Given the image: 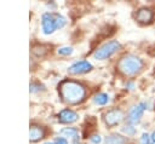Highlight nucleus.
<instances>
[{
    "instance_id": "nucleus-7",
    "label": "nucleus",
    "mask_w": 155,
    "mask_h": 144,
    "mask_svg": "<svg viewBox=\"0 0 155 144\" xmlns=\"http://www.w3.org/2000/svg\"><path fill=\"white\" fill-rule=\"evenodd\" d=\"M91 69H92L91 63H88L87 61H80V62L74 63V64L68 69V71H69L70 74H82V73L90 71Z\"/></svg>"
},
{
    "instance_id": "nucleus-17",
    "label": "nucleus",
    "mask_w": 155,
    "mask_h": 144,
    "mask_svg": "<svg viewBox=\"0 0 155 144\" xmlns=\"http://www.w3.org/2000/svg\"><path fill=\"white\" fill-rule=\"evenodd\" d=\"M54 144H68V143H67V140L64 138H57L54 140Z\"/></svg>"
},
{
    "instance_id": "nucleus-11",
    "label": "nucleus",
    "mask_w": 155,
    "mask_h": 144,
    "mask_svg": "<svg viewBox=\"0 0 155 144\" xmlns=\"http://www.w3.org/2000/svg\"><path fill=\"white\" fill-rule=\"evenodd\" d=\"M127 139L120 134H110L105 138L104 144H126Z\"/></svg>"
},
{
    "instance_id": "nucleus-19",
    "label": "nucleus",
    "mask_w": 155,
    "mask_h": 144,
    "mask_svg": "<svg viewBox=\"0 0 155 144\" xmlns=\"http://www.w3.org/2000/svg\"><path fill=\"white\" fill-rule=\"evenodd\" d=\"M148 139H149V136L144 133L143 137H142V143H143V144H148Z\"/></svg>"
},
{
    "instance_id": "nucleus-9",
    "label": "nucleus",
    "mask_w": 155,
    "mask_h": 144,
    "mask_svg": "<svg viewBox=\"0 0 155 144\" xmlns=\"http://www.w3.org/2000/svg\"><path fill=\"white\" fill-rule=\"evenodd\" d=\"M45 134V131L41 126H38V125H33L30 126V129H29V139L30 142H36L39 139H41Z\"/></svg>"
},
{
    "instance_id": "nucleus-6",
    "label": "nucleus",
    "mask_w": 155,
    "mask_h": 144,
    "mask_svg": "<svg viewBox=\"0 0 155 144\" xmlns=\"http://www.w3.org/2000/svg\"><path fill=\"white\" fill-rule=\"evenodd\" d=\"M147 108V104L145 103H139L137 104L136 106H133L128 114V121L131 123H138L143 116V113Z\"/></svg>"
},
{
    "instance_id": "nucleus-10",
    "label": "nucleus",
    "mask_w": 155,
    "mask_h": 144,
    "mask_svg": "<svg viewBox=\"0 0 155 144\" xmlns=\"http://www.w3.org/2000/svg\"><path fill=\"white\" fill-rule=\"evenodd\" d=\"M136 19L140 23H149L153 19V12L149 8H140L136 15Z\"/></svg>"
},
{
    "instance_id": "nucleus-1",
    "label": "nucleus",
    "mask_w": 155,
    "mask_h": 144,
    "mask_svg": "<svg viewBox=\"0 0 155 144\" xmlns=\"http://www.w3.org/2000/svg\"><path fill=\"white\" fill-rule=\"evenodd\" d=\"M59 92L63 100L69 104L80 103L86 96L85 87L75 81H63L59 86Z\"/></svg>"
},
{
    "instance_id": "nucleus-8",
    "label": "nucleus",
    "mask_w": 155,
    "mask_h": 144,
    "mask_svg": "<svg viewBox=\"0 0 155 144\" xmlns=\"http://www.w3.org/2000/svg\"><path fill=\"white\" fill-rule=\"evenodd\" d=\"M78 114L74 113L73 110H69V109H64L62 110L59 114H58V120L63 123H71V122H75L78 120Z\"/></svg>"
},
{
    "instance_id": "nucleus-18",
    "label": "nucleus",
    "mask_w": 155,
    "mask_h": 144,
    "mask_svg": "<svg viewBox=\"0 0 155 144\" xmlns=\"http://www.w3.org/2000/svg\"><path fill=\"white\" fill-rule=\"evenodd\" d=\"M39 87H40L39 85H35V83H31V85H30V92H35V91H39V90H40Z\"/></svg>"
},
{
    "instance_id": "nucleus-5",
    "label": "nucleus",
    "mask_w": 155,
    "mask_h": 144,
    "mask_svg": "<svg viewBox=\"0 0 155 144\" xmlns=\"http://www.w3.org/2000/svg\"><path fill=\"white\" fill-rule=\"evenodd\" d=\"M124 119V113L120 110V109H113V110H109L105 116H104V120H105V123L110 127L113 126H116L117 123L121 122V120Z\"/></svg>"
},
{
    "instance_id": "nucleus-2",
    "label": "nucleus",
    "mask_w": 155,
    "mask_h": 144,
    "mask_svg": "<svg viewBox=\"0 0 155 144\" xmlns=\"http://www.w3.org/2000/svg\"><path fill=\"white\" fill-rule=\"evenodd\" d=\"M67 21L58 13H44L41 18V27L45 34H52L56 29L63 28Z\"/></svg>"
},
{
    "instance_id": "nucleus-4",
    "label": "nucleus",
    "mask_w": 155,
    "mask_h": 144,
    "mask_svg": "<svg viewBox=\"0 0 155 144\" xmlns=\"http://www.w3.org/2000/svg\"><path fill=\"white\" fill-rule=\"evenodd\" d=\"M120 42H117L116 40H111V41H108L105 42L104 45H102L96 52H94V58L97 59H105V58H109L111 54H114L119 48H120Z\"/></svg>"
},
{
    "instance_id": "nucleus-21",
    "label": "nucleus",
    "mask_w": 155,
    "mask_h": 144,
    "mask_svg": "<svg viewBox=\"0 0 155 144\" xmlns=\"http://www.w3.org/2000/svg\"><path fill=\"white\" fill-rule=\"evenodd\" d=\"M45 144H53V143H50V142H48V143H45Z\"/></svg>"
},
{
    "instance_id": "nucleus-14",
    "label": "nucleus",
    "mask_w": 155,
    "mask_h": 144,
    "mask_svg": "<svg viewBox=\"0 0 155 144\" xmlns=\"http://www.w3.org/2000/svg\"><path fill=\"white\" fill-rule=\"evenodd\" d=\"M122 132L127 133V136H133L136 133V128L133 126H131V125H126V126L122 127Z\"/></svg>"
},
{
    "instance_id": "nucleus-3",
    "label": "nucleus",
    "mask_w": 155,
    "mask_h": 144,
    "mask_svg": "<svg viewBox=\"0 0 155 144\" xmlns=\"http://www.w3.org/2000/svg\"><path fill=\"white\" fill-rule=\"evenodd\" d=\"M143 68V62L140 58L136 57V56H125L124 58H121V61L119 62V69L122 74L125 75H136L137 73H139Z\"/></svg>"
},
{
    "instance_id": "nucleus-16",
    "label": "nucleus",
    "mask_w": 155,
    "mask_h": 144,
    "mask_svg": "<svg viewBox=\"0 0 155 144\" xmlns=\"http://www.w3.org/2000/svg\"><path fill=\"white\" fill-rule=\"evenodd\" d=\"M101 140H102V138H101V136H92L91 137V142L93 143V144H98V143H101Z\"/></svg>"
},
{
    "instance_id": "nucleus-12",
    "label": "nucleus",
    "mask_w": 155,
    "mask_h": 144,
    "mask_svg": "<svg viewBox=\"0 0 155 144\" xmlns=\"http://www.w3.org/2000/svg\"><path fill=\"white\" fill-rule=\"evenodd\" d=\"M109 102V96L107 93H98L94 97V103L98 105H105Z\"/></svg>"
},
{
    "instance_id": "nucleus-20",
    "label": "nucleus",
    "mask_w": 155,
    "mask_h": 144,
    "mask_svg": "<svg viewBox=\"0 0 155 144\" xmlns=\"http://www.w3.org/2000/svg\"><path fill=\"white\" fill-rule=\"evenodd\" d=\"M150 138H151V140H153V142L155 143V131L153 132V134H151V137H150Z\"/></svg>"
},
{
    "instance_id": "nucleus-13",
    "label": "nucleus",
    "mask_w": 155,
    "mask_h": 144,
    "mask_svg": "<svg viewBox=\"0 0 155 144\" xmlns=\"http://www.w3.org/2000/svg\"><path fill=\"white\" fill-rule=\"evenodd\" d=\"M61 134L65 136V137H71V138H78V129L73 128V127H67L61 129Z\"/></svg>"
},
{
    "instance_id": "nucleus-15",
    "label": "nucleus",
    "mask_w": 155,
    "mask_h": 144,
    "mask_svg": "<svg viewBox=\"0 0 155 144\" xmlns=\"http://www.w3.org/2000/svg\"><path fill=\"white\" fill-rule=\"evenodd\" d=\"M71 53H73V48L71 47H61V48H58V54L69 56Z\"/></svg>"
},
{
    "instance_id": "nucleus-22",
    "label": "nucleus",
    "mask_w": 155,
    "mask_h": 144,
    "mask_svg": "<svg viewBox=\"0 0 155 144\" xmlns=\"http://www.w3.org/2000/svg\"><path fill=\"white\" fill-rule=\"evenodd\" d=\"M153 144H155V143H153Z\"/></svg>"
}]
</instances>
